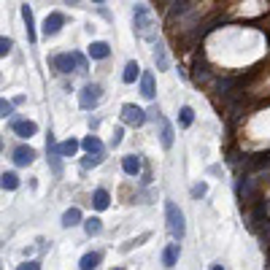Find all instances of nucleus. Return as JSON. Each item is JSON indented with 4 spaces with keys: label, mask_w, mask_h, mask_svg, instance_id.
Listing matches in <instances>:
<instances>
[{
    "label": "nucleus",
    "mask_w": 270,
    "mask_h": 270,
    "mask_svg": "<svg viewBox=\"0 0 270 270\" xmlns=\"http://www.w3.org/2000/svg\"><path fill=\"white\" fill-rule=\"evenodd\" d=\"M62 25H65V16H62L60 11H52L49 16H46V22H43V35H46V38H49V35H57Z\"/></svg>",
    "instance_id": "0eeeda50"
},
{
    "label": "nucleus",
    "mask_w": 270,
    "mask_h": 270,
    "mask_svg": "<svg viewBox=\"0 0 270 270\" xmlns=\"http://www.w3.org/2000/svg\"><path fill=\"white\" fill-rule=\"evenodd\" d=\"M122 122L130 124V127H141V124L146 122V111L138 108V105H132V103H124L122 105Z\"/></svg>",
    "instance_id": "39448f33"
},
{
    "label": "nucleus",
    "mask_w": 270,
    "mask_h": 270,
    "mask_svg": "<svg viewBox=\"0 0 270 270\" xmlns=\"http://www.w3.org/2000/svg\"><path fill=\"white\" fill-rule=\"evenodd\" d=\"M0 114H3V119L11 117V114H14V103L11 100H3V103H0Z\"/></svg>",
    "instance_id": "cd10ccee"
},
{
    "label": "nucleus",
    "mask_w": 270,
    "mask_h": 270,
    "mask_svg": "<svg viewBox=\"0 0 270 270\" xmlns=\"http://www.w3.org/2000/svg\"><path fill=\"white\" fill-rule=\"evenodd\" d=\"M79 146H81V143L76 141V138H68V141H65V143H60L57 149H60V154H62V157H73V154L79 151Z\"/></svg>",
    "instance_id": "5701e85b"
},
{
    "label": "nucleus",
    "mask_w": 270,
    "mask_h": 270,
    "mask_svg": "<svg viewBox=\"0 0 270 270\" xmlns=\"http://www.w3.org/2000/svg\"><path fill=\"white\" fill-rule=\"evenodd\" d=\"M141 76H143V73H141V65H138V62H135V60H130L127 65H124V73H122V81H124V84H132L135 79H141Z\"/></svg>",
    "instance_id": "2eb2a0df"
},
{
    "label": "nucleus",
    "mask_w": 270,
    "mask_h": 270,
    "mask_svg": "<svg viewBox=\"0 0 270 270\" xmlns=\"http://www.w3.org/2000/svg\"><path fill=\"white\" fill-rule=\"evenodd\" d=\"M33 160H35V149H33V146H19V149L14 151V162H16L19 168H27Z\"/></svg>",
    "instance_id": "6e6552de"
},
{
    "label": "nucleus",
    "mask_w": 270,
    "mask_h": 270,
    "mask_svg": "<svg viewBox=\"0 0 270 270\" xmlns=\"http://www.w3.org/2000/svg\"><path fill=\"white\" fill-rule=\"evenodd\" d=\"M122 127H117V130H114V135H111V146H119V143H122Z\"/></svg>",
    "instance_id": "7c9ffc66"
},
{
    "label": "nucleus",
    "mask_w": 270,
    "mask_h": 270,
    "mask_svg": "<svg viewBox=\"0 0 270 270\" xmlns=\"http://www.w3.org/2000/svg\"><path fill=\"white\" fill-rule=\"evenodd\" d=\"M92 206L98 208V211H105L111 206V195L105 189H95V195H92Z\"/></svg>",
    "instance_id": "a211bd4d"
},
{
    "label": "nucleus",
    "mask_w": 270,
    "mask_h": 270,
    "mask_svg": "<svg viewBox=\"0 0 270 270\" xmlns=\"http://www.w3.org/2000/svg\"><path fill=\"white\" fill-rule=\"evenodd\" d=\"M11 46H14V41H11V38H6V35L0 38V54H3V57H6L8 52H11Z\"/></svg>",
    "instance_id": "bb28decb"
},
{
    "label": "nucleus",
    "mask_w": 270,
    "mask_h": 270,
    "mask_svg": "<svg viewBox=\"0 0 270 270\" xmlns=\"http://www.w3.org/2000/svg\"><path fill=\"white\" fill-rule=\"evenodd\" d=\"M103 100V86L100 84H84L79 92V105L84 111H92L95 105Z\"/></svg>",
    "instance_id": "20e7f679"
},
{
    "label": "nucleus",
    "mask_w": 270,
    "mask_h": 270,
    "mask_svg": "<svg viewBox=\"0 0 270 270\" xmlns=\"http://www.w3.org/2000/svg\"><path fill=\"white\" fill-rule=\"evenodd\" d=\"M92 3H105V0H92Z\"/></svg>",
    "instance_id": "72a5a7b5"
},
{
    "label": "nucleus",
    "mask_w": 270,
    "mask_h": 270,
    "mask_svg": "<svg viewBox=\"0 0 270 270\" xmlns=\"http://www.w3.org/2000/svg\"><path fill=\"white\" fill-rule=\"evenodd\" d=\"M143 240H149V233H143L141 238H135V240H127V243H124V246H122V252H130V249H132V246H141V243H143Z\"/></svg>",
    "instance_id": "a878e982"
},
{
    "label": "nucleus",
    "mask_w": 270,
    "mask_h": 270,
    "mask_svg": "<svg viewBox=\"0 0 270 270\" xmlns=\"http://www.w3.org/2000/svg\"><path fill=\"white\" fill-rule=\"evenodd\" d=\"M81 211L79 208H68L65 214H62V227H76V224H81Z\"/></svg>",
    "instance_id": "aec40b11"
},
{
    "label": "nucleus",
    "mask_w": 270,
    "mask_h": 270,
    "mask_svg": "<svg viewBox=\"0 0 270 270\" xmlns=\"http://www.w3.org/2000/svg\"><path fill=\"white\" fill-rule=\"evenodd\" d=\"M100 162H103V154H89V157H84V160H81V168H84V170H89V168H98Z\"/></svg>",
    "instance_id": "393cba45"
},
{
    "label": "nucleus",
    "mask_w": 270,
    "mask_h": 270,
    "mask_svg": "<svg viewBox=\"0 0 270 270\" xmlns=\"http://www.w3.org/2000/svg\"><path fill=\"white\" fill-rule=\"evenodd\" d=\"M86 54H89L92 60H105V57L111 54V46L105 43V41H92L89 49H86Z\"/></svg>",
    "instance_id": "9b49d317"
},
{
    "label": "nucleus",
    "mask_w": 270,
    "mask_h": 270,
    "mask_svg": "<svg viewBox=\"0 0 270 270\" xmlns=\"http://www.w3.org/2000/svg\"><path fill=\"white\" fill-rule=\"evenodd\" d=\"M154 65H157V71H168V52H165V43H160L154 46Z\"/></svg>",
    "instance_id": "dca6fc26"
},
{
    "label": "nucleus",
    "mask_w": 270,
    "mask_h": 270,
    "mask_svg": "<svg viewBox=\"0 0 270 270\" xmlns=\"http://www.w3.org/2000/svg\"><path fill=\"white\" fill-rule=\"evenodd\" d=\"M141 95L146 100H154V95H157V92H154V73L151 71H146L141 76Z\"/></svg>",
    "instance_id": "4468645a"
},
{
    "label": "nucleus",
    "mask_w": 270,
    "mask_h": 270,
    "mask_svg": "<svg viewBox=\"0 0 270 270\" xmlns=\"http://www.w3.org/2000/svg\"><path fill=\"white\" fill-rule=\"evenodd\" d=\"M11 130L19 135V138H33V135L38 132V124L30 122V119H14L11 122Z\"/></svg>",
    "instance_id": "423d86ee"
},
{
    "label": "nucleus",
    "mask_w": 270,
    "mask_h": 270,
    "mask_svg": "<svg viewBox=\"0 0 270 270\" xmlns=\"http://www.w3.org/2000/svg\"><path fill=\"white\" fill-rule=\"evenodd\" d=\"M122 170L127 173V176H138L141 173V157L138 154H127V157L122 160Z\"/></svg>",
    "instance_id": "ddd939ff"
},
{
    "label": "nucleus",
    "mask_w": 270,
    "mask_h": 270,
    "mask_svg": "<svg viewBox=\"0 0 270 270\" xmlns=\"http://www.w3.org/2000/svg\"><path fill=\"white\" fill-rule=\"evenodd\" d=\"M16 270H41V265H38L35 259H30V262H22V265H19Z\"/></svg>",
    "instance_id": "c756f323"
},
{
    "label": "nucleus",
    "mask_w": 270,
    "mask_h": 270,
    "mask_svg": "<svg viewBox=\"0 0 270 270\" xmlns=\"http://www.w3.org/2000/svg\"><path fill=\"white\" fill-rule=\"evenodd\" d=\"M100 230H103V221L98 216H89V219H84V233L95 238V235H100Z\"/></svg>",
    "instance_id": "412c9836"
},
{
    "label": "nucleus",
    "mask_w": 270,
    "mask_h": 270,
    "mask_svg": "<svg viewBox=\"0 0 270 270\" xmlns=\"http://www.w3.org/2000/svg\"><path fill=\"white\" fill-rule=\"evenodd\" d=\"M211 270H224V267H221V262H216V265H211Z\"/></svg>",
    "instance_id": "2f4dec72"
},
{
    "label": "nucleus",
    "mask_w": 270,
    "mask_h": 270,
    "mask_svg": "<svg viewBox=\"0 0 270 270\" xmlns=\"http://www.w3.org/2000/svg\"><path fill=\"white\" fill-rule=\"evenodd\" d=\"M0 184H3V189L14 192V189L19 187V176H16L14 170H6V173H3V181H0Z\"/></svg>",
    "instance_id": "b1692460"
},
{
    "label": "nucleus",
    "mask_w": 270,
    "mask_h": 270,
    "mask_svg": "<svg viewBox=\"0 0 270 270\" xmlns=\"http://www.w3.org/2000/svg\"><path fill=\"white\" fill-rule=\"evenodd\" d=\"M192 122H195V111H192L189 105H181L178 108V124L181 127H192Z\"/></svg>",
    "instance_id": "4be33fe9"
},
{
    "label": "nucleus",
    "mask_w": 270,
    "mask_h": 270,
    "mask_svg": "<svg viewBox=\"0 0 270 270\" xmlns=\"http://www.w3.org/2000/svg\"><path fill=\"white\" fill-rule=\"evenodd\" d=\"M111 270H124V267H111Z\"/></svg>",
    "instance_id": "f704fd0d"
},
{
    "label": "nucleus",
    "mask_w": 270,
    "mask_h": 270,
    "mask_svg": "<svg viewBox=\"0 0 270 270\" xmlns=\"http://www.w3.org/2000/svg\"><path fill=\"white\" fill-rule=\"evenodd\" d=\"M81 149H84L86 154H103V151H105L103 141L98 138V135H86V138L81 141Z\"/></svg>",
    "instance_id": "f8f14e48"
},
{
    "label": "nucleus",
    "mask_w": 270,
    "mask_h": 270,
    "mask_svg": "<svg viewBox=\"0 0 270 270\" xmlns=\"http://www.w3.org/2000/svg\"><path fill=\"white\" fill-rule=\"evenodd\" d=\"M65 3H68V6H79V0H65Z\"/></svg>",
    "instance_id": "473e14b6"
},
{
    "label": "nucleus",
    "mask_w": 270,
    "mask_h": 270,
    "mask_svg": "<svg viewBox=\"0 0 270 270\" xmlns=\"http://www.w3.org/2000/svg\"><path fill=\"white\" fill-rule=\"evenodd\" d=\"M100 259H103V254H100V252H86V254L81 257L79 267H81V270H95V267L100 265Z\"/></svg>",
    "instance_id": "f3484780"
},
{
    "label": "nucleus",
    "mask_w": 270,
    "mask_h": 270,
    "mask_svg": "<svg viewBox=\"0 0 270 270\" xmlns=\"http://www.w3.org/2000/svg\"><path fill=\"white\" fill-rule=\"evenodd\" d=\"M178 254H181L178 243H170L165 252H162V265H165V267H173V265H176V259H178Z\"/></svg>",
    "instance_id": "6ab92c4d"
},
{
    "label": "nucleus",
    "mask_w": 270,
    "mask_h": 270,
    "mask_svg": "<svg viewBox=\"0 0 270 270\" xmlns=\"http://www.w3.org/2000/svg\"><path fill=\"white\" fill-rule=\"evenodd\" d=\"M52 65L60 73H76V71H86V57L79 52H65V54H57Z\"/></svg>",
    "instance_id": "7ed1b4c3"
},
{
    "label": "nucleus",
    "mask_w": 270,
    "mask_h": 270,
    "mask_svg": "<svg viewBox=\"0 0 270 270\" xmlns=\"http://www.w3.org/2000/svg\"><path fill=\"white\" fill-rule=\"evenodd\" d=\"M165 216H168V233L176 238V240H181V238L187 235V221H184V214H181V208H178L173 200L165 202Z\"/></svg>",
    "instance_id": "f03ea898"
},
{
    "label": "nucleus",
    "mask_w": 270,
    "mask_h": 270,
    "mask_svg": "<svg viewBox=\"0 0 270 270\" xmlns=\"http://www.w3.org/2000/svg\"><path fill=\"white\" fill-rule=\"evenodd\" d=\"M206 192H208V187L202 184V181H200V184H195V187H192V195H195V197H202Z\"/></svg>",
    "instance_id": "c85d7f7f"
},
{
    "label": "nucleus",
    "mask_w": 270,
    "mask_h": 270,
    "mask_svg": "<svg viewBox=\"0 0 270 270\" xmlns=\"http://www.w3.org/2000/svg\"><path fill=\"white\" fill-rule=\"evenodd\" d=\"M173 124L168 119H160V143H162V149H170L173 146Z\"/></svg>",
    "instance_id": "9d476101"
},
{
    "label": "nucleus",
    "mask_w": 270,
    "mask_h": 270,
    "mask_svg": "<svg viewBox=\"0 0 270 270\" xmlns=\"http://www.w3.org/2000/svg\"><path fill=\"white\" fill-rule=\"evenodd\" d=\"M22 19H25V30H27V41L35 43V19H33V8L30 6H22Z\"/></svg>",
    "instance_id": "1a4fd4ad"
},
{
    "label": "nucleus",
    "mask_w": 270,
    "mask_h": 270,
    "mask_svg": "<svg viewBox=\"0 0 270 270\" xmlns=\"http://www.w3.org/2000/svg\"><path fill=\"white\" fill-rule=\"evenodd\" d=\"M132 33L141 41H157V19L146 3H138L132 8Z\"/></svg>",
    "instance_id": "f257e3e1"
}]
</instances>
